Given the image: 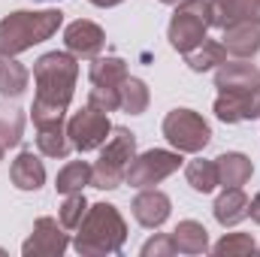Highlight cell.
<instances>
[{
  "instance_id": "277c9868",
  "label": "cell",
  "mask_w": 260,
  "mask_h": 257,
  "mask_svg": "<svg viewBox=\"0 0 260 257\" xmlns=\"http://www.w3.org/2000/svg\"><path fill=\"white\" fill-rule=\"evenodd\" d=\"M133 157H136V136L127 127H112L109 142L103 145V151H100V157L94 164L91 185L100 188V191H115L124 182Z\"/></svg>"
},
{
  "instance_id": "4dcf8cb0",
  "label": "cell",
  "mask_w": 260,
  "mask_h": 257,
  "mask_svg": "<svg viewBox=\"0 0 260 257\" xmlns=\"http://www.w3.org/2000/svg\"><path fill=\"white\" fill-rule=\"evenodd\" d=\"M170 254H176V242H173V236L157 233L154 239H148V242L142 245V257H170Z\"/></svg>"
},
{
  "instance_id": "7a4b0ae2",
  "label": "cell",
  "mask_w": 260,
  "mask_h": 257,
  "mask_svg": "<svg viewBox=\"0 0 260 257\" xmlns=\"http://www.w3.org/2000/svg\"><path fill=\"white\" fill-rule=\"evenodd\" d=\"M124 239H127V224H124L121 212L112 203H94V206H88V212L79 224L73 248L85 257H103L121 251Z\"/></svg>"
},
{
  "instance_id": "d4e9b609",
  "label": "cell",
  "mask_w": 260,
  "mask_h": 257,
  "mask_svg": "<svg viewBox=\"0 0 260 257\" xmlns=\"http://www.w3.org/2000/svg\"><path fill=\"white\" fill-rule=\"evenodd\" d=\"M91 173H94L91 164H85V160H70L64 170L58 173L55 188L61 194H79L85 185H91Z\"/></svg>"
},
{
  "instance_id": "836d02e7",
  "label": "cell",
  "mask_w": 260,
  "mask_h": 257,
  "mask_svg": "<svg viewBox=\"0 0 260 257\" xmlns=\"http://www.w3.org/2000/svg\"><path fill=\"white\" fill-rule=\"evenodd\" d=\"M3 151H6V148H3V145H0V160H3Z\"/></svg>"
},
{
  "instance_id": "5b68a950",
  "label": "cell",
  "mask_w": 260,
  "mask_h": 257,
  "mask_svg": "<svg viewBox=\"0 0 260 257\" xmlns=\"http://www.w3.org/2000/svg\"><path fill=\"white\" fill-rule=\"evenodd\" d=\"M212 27V9L209 0H179L173 18H170V46L182 55L197 49Z\"/></svg>"
},
{
  "instance_id": "d6a6232c",
  "label": "cell",
  "mask_w": 260,
  "mask_h": 257,
  "mask_svg": "<svg viewBox=\"0 0 260 257\" xmlns=\"http://www.w3.org/2000/svg\"><path fill=\"white\" fill-rule=\"evenodd\" d=\"M88 3H94V6H118L124 0H88Z\"/></svg>"
},
{
  "instance_id": "9a60e30c",
  "label": "cell",
  "mask_w": 260,
  "mask_h": 257,
  "mask_svg": "<svg viewBox=\"0 0 260 257\" xmlns=\"http://www.w3.org/2000/svg\"><path fill=\"white\" fill-rule=\"evenodd\" d=\"M9 179L18 191H37L46 182V167L34 151H21L9 167Z\"/></svg>"
},
{
  "instance_id": "30bf717a",
  "label": "cell",
  "mask_w": 260,
  "mask_h": 257,
  "mask_svg": "<svg viewBox=\"0 0 260 257\" xmlns=\"http://www.w3.org/2000/svg\"><path fill=\"white\" fill-rule=\"evenodd\" d=\"M70 245L64 233V224H58L55 218H37L34 233L27 236V242L21 245L24 257H61Z\"/></svg>"
},
{
  "instance_id": "44dd1931",
  "label": "cell",
  "mask_w": 260,
  "mask_h": 257,
  "mask_svg": "<svg viewBox=\"0 0 260 257\" xmlns=\"http://www.w3.org/2000/svg\"><path fill=\"white\" fill-rule=\"evenodd\" d=\"M27 82H30L27 67L18 64L15 58L0 55V94L3 97H21L27 91Z\"/></svg>"
},
{
  "instance_id": "8992f818",
  "label": "cell",
  "mask_w": 260,
  "mask_h": 257,
  "mask_svg": "<svg viewBox=\"0 0 260 257\" xmlns=\"http://www.w3.org/2000/svg\"><path fill=\"white\" fill-rule=\"evenodd\" d=\"M164 136L170 139V145L176 151H188L197 154L209 145L212 130L203 121V115H197L194 109H173L164 118Z\"/></svg>"
},
{
  "instance_id": "8fae6325",
  "label": "cell",
  "mask_w": 260,
  "mask_h": 257,
  "mask_svg": "<svg viewBox=\"0 0 260 257\" xmlns=\"http://www.w3.org/2000/svg\"><path fill=\"white\" fill-rule=\"evenodd\" d=\"M64 43H67V52L76 55V58H97L106 46V34L100 24L88 21V18H79L73 21L70 27L64 30Z\"/></svg>"
},
{
  "instance_id": "52a82bcc",
  "label": "cell",
  "mask_w": 260,
  "mask_h": 257,
  "mask_svg": "<svg viewBox=\"0 0 260 257\" xmlns=\"http://www.w3.org/2000/svg\"><path fill=\"white\" fill-rule=\"evenodd\" d=\"M182 167V151H167V148H151L139 157H133L127 167V182L130 188H154L157 182L170 179Z\"/></svg>"
},
{
  "instance_id": "1f68e13d",
  "label": "cell",
  "mask_w": 260,
  "mask_h": 257,
  "mask_svg": "<svg viewBox=\"0 0 260 257\" xmlns=\"http://www.w3.org/2000/svg\"><path fill=\"white\" fill-rule=\"evenodd\" d=\"M248 215H251V221H254V224H260V194L248 203Z\"/></svg>"
},
{
  "instance_id": "e575fe53",
  "label": "cell",
  "mask_w": 260,
  "mask_h": 257,
  "mask_svg": "<svg viewBox=\"0 0 260 257\" xmlns=\"http://www.w3.org/2000/svg\"><path fill=\"white\" fill-rule=\"evenodd\" d=\"M160 3H179V0H160Z\"/></svg>"
},
{
  "instance_id": "9c48e42d",
  "label": "cell",
  "mask_w": 260,
  "mask_h": 257,
  "mask_svg": "<svg viewBox=\"0 0 260 257\" xmlns=\"http://www.w3.org/2000/svg\"><path fill=\"white\" fill-rule=\"evenodd\" d=\"M215 115L224 124H239L260 118V82L245 91H221L215 100Z\"/></svg>"
},
{
  "instance_id": "5bb4252c",
  "label": "cell",
  "mask_w": 260,
  "mask_h": 257,
  "mask_svg": "<svg viewBox=\"0 0 260 257\" xmlns=\"http://www.w3.org/2000/svg\"><path fill=\"white\" fill-rule=\"evenodd\" d=\"M257 82H260V70L254 64H245V58L230 61V64L224 61L215 73V88L218 91H245Z\"/></svg>"
},
{
  "instance_id": "2e32d148",
  "label": "cell",
  "mask_w": 260,
  "mask_h": 257,
  "mask_svg": "<svg viewBox=\"0 0 260 257\" xmlns=\"http://www.w3.org/2000/svg\"><path fill=\"white\" fill-rule=\"evenodd\" d=\"M221 46L233 58H251L260 52V24H233L224 30Z\"/></svg>"
},
{
  "instance_id": "4316f807",
  "label": "cell",
  "mask_w": 260,
  "mask_h": 257,
  "mask_svg": "<svg viewBox=\"0 0 260 257\" xmlns=\"http://www.w3.org/2000/svg\"><path fill=\"white\" fill-rule=\"evenodd\" d=\"M37 145H40V151L46 157H67L70 148H73V142L64 133V127H43L37 133Z\"/></svg>"
},
{
  "instance_id": "ac0fdd59",
  "label": "cell",
  "mask_w": 260,
  "mask_h": 257,
  "mask_svg": "<svg viewBox=\"0 0 260 257\" xmlns=\"http://www.w3.org/2000/svg\"><path fill=\"white\" fill-rule=\"evenodd\" d=\"M248 197L242 194V188H224V194L215 200V221L221 224V227H233V224H239V221H245L248 218Z\"/></svg>"
},
{
  "instance_id": "7402d4cb",
  "label": "cell",
  "mask_w": 260,
  "mask_h": 257,
  "mask_svg": "<svg viewBox=\"0 0 260 257\" xmlns=\"http://www.w3.org/2000/svg\"><path fill=\"white\" fill-rule=\"evenodd\" d=\"M185 61H188V67H191L194 73H206V70L221 67L227 61V49H224L221 43H215V40H203L197 49H191V52L185 55Z\"/></svg>"
},
{
  "instance_id": "f546056e",
  "label": "cell",
  "mask_w": 260,
  "mask_h": 257,
  "mask_svg": "<svg viewBox=\"0 0 260 257\" xmlns=\"http://www.w3.org/2000/svg\"><path fill=\"white\" fill-rule=\"evenodd\" d=\"M88 103L91 106H97V109H103V112H115V109H121V103H118V88H91V94H88Z\"/></svg>"
},
{
  "instance_id": "83f0119b",
  "label": "cell",
  "mask_w": 260,
  "mask_h": 257,
  "mask_svg": "<svg viewBox=\"0 0 260 257\" xmlns=\"http://www.w3.org/2000/svg\"><path fill=\"white\" fill-rule=\"evenodd\" d=\"M254 239L248 236V233H227L212 251L218 257H245V254H254Z\"/></svg>"
},
{
  "instance_id": "6da1fadb",
  "label": "cell",
  "mask_w": 260,
  "mask_h": 257,
  "mask_svg": "<svg viewBox=\"0 0 260 257\" xmlns=\"http://www.w3.org/2000/svg\"><path fill=\"white\" fill-rule=\"evenodd\" d=\"M76 79H79V64H76V55L70 52H49L34 64L37 97H34L30 115L37 130L64 124L67 106L76 91Z\"/></svg>"
},
{
  "instance_id": "3957f363",
  "label": "cell",
  "mask_w": 260,
  "mask_h": 257,
  "mask_svg": "<svg viewBox=\"0 0 260 257\" xmlns=\"http://www.w3.org/2000/svg\"><path fill=\"white\" fill-rule=\"evenodd\" d=\"M61 24H64L61 9H43V12L18 9V12H12L0 21V55L15 58V55L34 49L37 43L58 34Z\"/></svg>"
},
{
  "instance_id": "7c38bea8",
  "label": "cell",
  "mask_w": 260,
  "mask_h": 257,
  "mask_svg": "<svg viewBox=\"0 0 260 257\" xmlns=\"http://www.w3.org/2000/svg\"><path fill=\"white\" fill-rule=\"evenodd\" d=\"M212 27L227 30L233 24H260V0H212Z\"/></svg>"
},
{
  "instance_id": "f1b7e54d",
  "label": "cell",
  "mask_w": 260,
  "mask_h": 257,
  "mask_svg": "<svg viewBox=\"0 0 260 257\" xmlns=\"http://www.w3.org/2000/svg\"><path fill=\"white\" fill-rule=\"evenodd\" d=\"M85 212H88V200L82 197V191L79 194H67L64 206H61V224H64V230H79Z\"/></svg>"
},
{
  "instance_id": "ba28073f",
  "label": "cell",
  "mask_w": 260,
  "mask_h": 257,
  "mask_svg": "<svg viewBox=\"0 0 260 257\" xmlns=\"http://www.w3.org/2000/svg\"><path fill=\"white\" fill-rule=\"evenodd\" d=\"M67 136L73 142V148L79 151H94L100 148L109 136H112V124H109V112L97 109V106H85L82 112H76L67 124Z\"/></svg>"
},
{
  "instance_id": "484cf974",
  "label": "cell",
  "mask_w": 260,
  "mask_h": 257,
  "mask_svg": "<svg viewBox=\"0 0 260 257\" xmlns=\"http://www.w3.org/2000/svg\"><path fill=\"white\" fill-rule=\"evenodd\" d=\"M185 179H188V185L200 194H209L218 188V167H215V160H203V157H197L188 164V170H185Z\"/></svg>"
},
{
  "instance_id": "603a6c76",
  "label": "cell",
  "mask_w": 260,
  "mask_h": 257,
  "mask_svg": "<svg viewBox=\"0 0 260 257\" xmlns=\"http://www.w3.org/2000/svg\"><path fill=\"white\" fill-rule=\"evenodd\" d=\"M148 85L142 82V79H133L127 76L124 82H121V88H118V103H121V109L127 112V115H142L145 109H148Z\"/></svg>"
},
{
  "instance_id": "4fadbf2b",
  "label": "cell",
  "mask_w": 260,
  "mask_h": 257,
  "mask_svg": "<svg viewBox=\"0 0 260 257\" xmlns=\"http://www.w3.org/2000/svg\"><path fill=\"white\" fill-rule=\"evenodd\" d=\"M133 218L142 224V227H148V230H157L167 218H170V209H173V203H170V197L164 191H157V188H142V194H136L133 197Z\"/></svg>"
},
{
  "instance_id": "d6986e66",
  "label": "cell",
  "mask_w": 260,
  "mask_h": 257,
  "mask_svg": "<svg viewBox=\"0 0 260 257\" xmlns=\"http://www.w3.org/2000/svg\"><path fill=\"white\" fill-rule=\"evenodd\" d=\"M91 85L97 88H121V82L127 79V64L121 58H91Z\"/></svg>"
},
{
  "instance_id": "ffe728a7",
  "label": "cell",
  "mask_w": 260,
  "mask_h": 257,
  "mask_svg": "<svg viewBox=\"0 0 260 257\" xmlns=\"http://www.w3.org/2000/svg\"><path fill=\"white\" fill-rule=\"evenodd\" d=\"M170 236L176 242V251L182 254H203L209 248V233L200 221H179V227Z\"/></svg>"
},
{
  "instance_id": "e0dca14e",
  "label": "cell",
  "mask_w": 260,
  "mask_h": 257,
  "mask_svg": "<svg viewBox=\"0 0 260 257\" xmlns=\"http://www.w3.org/2000/svg\"><path fill=\"white\" fill-rule=\"evenodd\" d=\"M215 167H218V185H224V188H242L254 173V164L239 151H227V154L215 157Z\"/></svg>"
},
{
  "instance_id": "cb8c5ba5",
  "label": "cell",
  "mask_w": 260,
  "mask_h": 257,
  "mask_svg": "<svg viewBox=\"0 0 260 257\" xmlns=\"http://www.w3.org/2000/svg\"><path fill=\"white\" fill-rule=\"evenodd\" d=\"M21 133H24V112L18 106L0 103V145L3 148L18 145L21 142Z\"/></svg>"
}]
</instances>
